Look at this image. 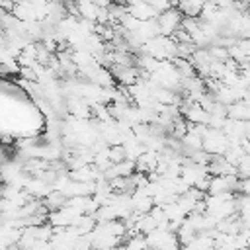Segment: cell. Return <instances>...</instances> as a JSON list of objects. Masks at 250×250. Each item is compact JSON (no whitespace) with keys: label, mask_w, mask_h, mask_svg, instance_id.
<instances>
[{"label":"cell","mask_w":250,"mask_h":250,"mask_svg":"<svg viewBox=\"0 0 250 250\" xmlns=\"http://www.w3.org/2000/svg\"><path fill=\"white\" fill-rule=\"evenodd\" d=\"M248 117H250V109H248L246 100H236V102L227 105V119H230V121H248Z\"/></svg>","instance_id":"2"},{"label":"cell","mask_w":250,"mask_h":250,"mask_svg":"<svg viewBox=\"0 0 250 250\" xmlns=\"http://www.w3.org/2000/svg\"><path fill=\"white\" fill-rule=\"evenodd\" d=\"M182 18H184V16L180 14L178 8H168V10L160 12V14L154 18L158 35H162V37H170V35L182 25Z\"/></svg>","instance_id":"1"}]
</instances>
